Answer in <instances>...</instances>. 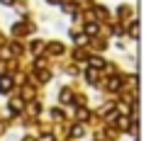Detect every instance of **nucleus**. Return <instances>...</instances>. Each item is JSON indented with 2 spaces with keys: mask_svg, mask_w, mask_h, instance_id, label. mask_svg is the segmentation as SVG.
Segmentation results:
<instances>
[{
  "mask_svg": "<svg viewBox=\"0 0 156 141\" xmlns=\"http://www.w3.org/2000/svg\"><path fill=\"white\" fill-rule=\"evenodd\" d=\"M12 90V78L10 75H0V92L5 95V92H10Z\"/></svg>",
  "mask_w": 156,
  "mask_h": 141,
  "instance_id": "1",
  "label": "nucleus"
},
{
  "mask_svg": "<svg viewBox=\"0 0 156 141\" xmlns=\"http://www.w3.org/2000/svg\"><path fill=\"white\" fill-rule=\"evenodd\" d=\"M88 63H90V68H95V70L105 66V61H102V58H95V56H93V58H88Z\"/></svg>",
  "mask_w": 156,
  "mask_h": 141,
  "instance_id": "2",
  "label": "nucleus"
},
{
  "mask_svg": "<svg viewBox=\"0 0 156 141\" xmlns=\"http://www.w3.org/2000/svg\"><path fill=\"white\" fill-rule=\"evenodd\" d=\"M10 107H12V112H22L24 102H22V100H12V102H10Z\"/></svg>",
  "mask_w": 156,
  "mask_h": 141,
  "instance_id": "3",
  "label": "nucleus"
},
{
  "mask_svg": "<svg viewBox=\"0 0 156 141\" xmlns=\"http://www.w3.org/2000/svg\"><path fill=\"white\" fill-rule=\"evenodd\" d=\"M78 136H83V126H80V124H76V126L71 129V139H78Z\"/></svg>",
  "mask_w": 156,
  "mask_h": 141,
  "instance_id": "4",
  "label": "nucleus"
},
{
  "mask_svg": "<svg viewBox=\"0 0 156 141\" xmlns=\"http://www.w3.org/2000/svg\"><path fill=\"white\" fill-rule=\"evenodd\" d=\"M76 117H78L80 122H85V119H88L90 114H88V109H83V107H80V109H76Z\"/></svg>",
  "mask_w": 156,
  "mask_h": 141,
  "instance_id": "5",
  "label": "nucleus"
},
{
  "mask_svg": "<svg viewBox=\"0 0 156 141\" xmlns=\"http://www.w3.org/2000/svg\"><path fill=\"white\" fill-rule=\"evenodd\" d=\"M85 34H88V36H93V34H98V24H93V22H90V24L85 27Z\"/></svg>",
  "mask_w": 156,
  "mask_h": 141,
  "instance_id": "6",
  "label": "nucleus"
},
{
  "mask_svg": "<svg viewBox=\"0 0 156 141\" xmlns=\"http://www.w3.org/2000/svg\"><path fill=\"white\" fill-rule=\"evenodd\" d=\"M119 88H122V80L119 78H112L110 80V90H119Z\"/></svg>",
  "mask_w": 156,
  "mask_h": 141,
  "instance_id": "7",
  "label": "nucleus"
},
{
  "mask_svg": "<svg viewBox=\"0 0 156 141\" xmlns=\"http://www.w3.org/2000/svg\"><path fill=\"white\" fill-rule=\"evenodd\" d=\"M29 32V27H24V24H17L15 27V34H27Z\"/></svg>",
  "mask_w": 156,
  "mask_h": 141,
  "instance_id": "8",
  "label": "nucleus"
},
{
  "mask_svg": "<svg viewBox=\"0 0 156 141\" xmlns=\"http://www.w3.org/2000/svg\"><path fill=\"white\" fill-rule=\"evenodd\" d=\"M88 80H90V83H95V80H98V70H95V68H90V70H88Z\"/></svg>",
  "mask_w": 156,
  "mask_h": 141,
  "instance_id": "9",
  "label": "nucleus"
},
{
  "mask_svg": "<svg viewBox=\"0 0 156 141\" xmlns=\"http://www.w3.org/2000/svg\"><path fill=\"white\" fill-rule=\"evenodd\" d=\"M129 34H132V36H139V24H136V22L129 27Z\"/></svg>",
  "mask_w": 156,
  "mask_h": 141,
  "instance_id": "10",
  "label": "nucleus"
},
{
  "mask_svg": "<svg viewBox=\"0 0 156 141\" xmlns=\"http://www.w3.org/2000/svg\"><path fill=\"white\" fill-rule=\"evenodd\" d=\"M37 75H39V80H49V70H39L37 68Z\"/></svg>",
  "mask_w": 156,
  "mask_h": 141,
  "instance_id": "11",
  "label": "nucleus"
},
{
  "mask_svg": "<svg viewBox=\"0 0 156 141\" xmlns=\"http://www.w3.org/2000/svg\"><path fill=\"white\" fill-rule=\"evenodd\" d=\"M49 49H51V51H54V53H61V51H63V46H61V44H51V46H49Z\"/></svg>",
  "mask_w": 156,
  "mask_h": 141,
  "instance_id": "12",
  "label": "nucleus"
},
{
  "mask_svg": "<svg viewBox=\"0 0 156 141\" xmlns=\"http://www.w3.org/2000/svg\"><path fill=\"white\" fill-rule=\"evenodd\" d=\"M32 49H34V51H37V53H39V51H41V49H44V44H41V41H34V44H32Z\"/></svg>",
  "mask_w": 156,
  "mask_h": 141,
  "instance_id": "13",
  "label": "nucleus"
},
{
  "mask_svg": "<svg viewBox=\"0 0 156 141\" xmlns=\"http://www.w3.org/2000/svg\"><path fill=\"white\" fill-rule=\"evenodd\" d=\"M61 100L68 102V100H71V90H63V92H61Z\"/></svg>",
  "mask_w": 156,
  "mask_h": 141,
  "instance_id": "14",
  "label": "nucleus"
},
{
  "mask_svg": "<svg viewBox=\"0 0 156 141\" xmlns=\"http://www.w3.org/2000/svg\"><path fill=\"white\" fill-rule=\"evenodd\" d=\"M127 124H129V119H127V117H119V126H122V129H124V126H127Z\"/></svg>",
  "mask_w": 156,
  "mask_h": 141,
  "instance_id": "15",
  "label": "nucleus"
},
{
  "mask_svg": "<svg viewBox=\"0 0 156 141\" xmlns=\"http://www.w3.org/2000/svg\"><path fill=\"white\" fill-rule=\"evenodd\" d=\"M41 141H54V136H51V134H44V136H41Z\"/></svg>",
  "mask_w": 156,
  "mask_h": 141,
  "instance_id": "16",
  "label": "nucleus"
},
{
  "mask_svg": "<svg viewBox=\"0 0 156 141\" xmlns=\"http://www.w3.org/2000/svg\"><path fill=\"white\" fill-rule=\"evenodd\" d=\"M0 2H5V5H12V2H15V0H0Z\"/></svg>",
  "mask_w": 156,
  "mask_h": 141,
  "instance_id": "17",
  "label": "nucleus"
},
{
  "mask_svg": "<svg viewBox=\"0 0 156 141\" xmlns=\"http://www.w3.org/2000/svg\"><path fill=\"white\" fill-rule=\"evenodd\" d=\"M24 141H34V139H32V136H27V139H24Z\"/></svg>",
  "mask_w": 156,
  "mask_h": 141,
  "instance_id": "18",
  "label": "nucleus"
},
{
  "mask_svg": "<svg viewBox=\"0 0 156 141\" xmlns=\"http://www.w3.org/2000/svg\"><path fill=\"white\" fill-rule=\"evenodd\" d=\"M49 2H58V0H49Z\"/></svg>",
  "mask_w": 156,
  "mask_h": 141,
  "instance_id": "19",
  "label": "nucleus"
}]
</instances>
